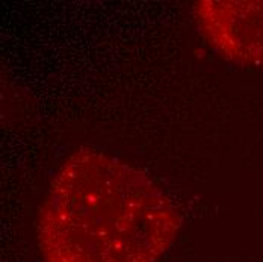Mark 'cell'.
I'll list each match as a JSON object with an SVG mask.
<instances>
[{
    "label": "cell",
    "mask_w": 263,
    "mask_h": 262,
    "mask_svg": "<svg viewBox=\"0 0 263 262\" xmlns=\"http://www.w3.org/2000/svg\"><path fill=\"white\" fill-rule=\"evenodd\" d=\"M182 220L150 176L94 147L73 152L38 215L44 262H156Z\"/></svg>",
    "instance_id": "1"
},
{
    "label": "cell",
    "mask_w": 263,
    "mask_h": 262,
    "mask_svg": "<svg viewBox=\"0 0 263 262\" xmlns=\"http://www.w3.org/2000/svg\"><path fill=\"white\" fill-rule=\"evenodd\" d=\"M194 14L206 40L240 65L263 64V0H201Z\"/></svg>",
    "instance_id": "2"
}]
</instances>
